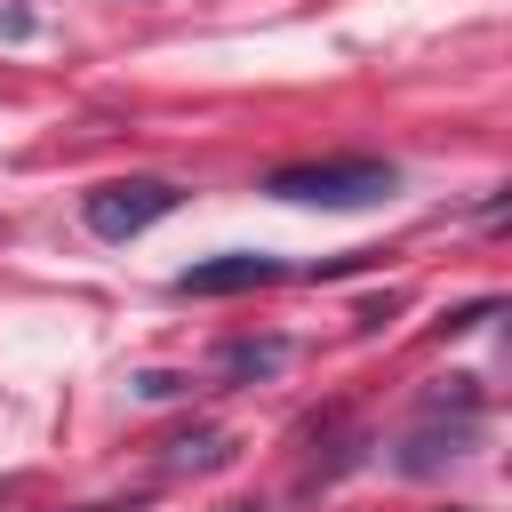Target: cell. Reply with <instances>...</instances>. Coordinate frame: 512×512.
I'll return each mask as SVG.
<instances>
[{
  "instance_id": "1",
  "label": "cell",
  "mask_w": 512,
  "mask_h": 512,
  "mask_svg": "<svg viewBox=\"0 0 512 512\" xmlns=\"http://www.w3.org/2000/svg\"><path fill=\"white\" fill-rule=\"evenodd\" d=\"M392 184H400L392 160H296L264 176V192L288 208H376L392 200Z\"/></svg>"
},
{
  "instance_id": "2",
  "label": "cell",
  "mask_w": 512,
  "mask_h": 512,
  "mask_svg": "<svg viewBox=\"0 0 512 512\" xmlns=\"http://www.w3.org/2000/svg\"><path fill=\"white\" fill-rule=\"evenodd\" d=\"M176 184L168 176H112V184H96L88 200H80V224L96 232V240H136V232H152L160 216H176Z\"/></svg>"
},
{
  "instance_id": "3",
  "label": "cell",
  "mask_w": 512,
  "mask_h": 512,
  "mask_svg": "<svg viewBox=\"0 0 512 512\" xmlns=\"http://www.w3.org/2000/svg\"><path fill=\"white\" fill-rule=\"evenodd\" d=\"M280 280V256H256V248H224L208 264H184L176 272V296H240V288H264Z\"/></svg>"
},
{
  "instance_id": "4",
  "label": "cell",
  "mask_w": 512,
  "mask_h": 512,
  "mask_svg": "<svg viewBox=\"0 0 512 512\" xmlns=\"http://www.w3.org/2000/svg\"><path fill=\"white\" fill-rule=\"evenodd\" d=\"M288 368V336H224L216 344V384H256Z\"/></svg>"
},
{
  "instance_id": "5",
  "label": "cell",
  "mask_w": 512,
  "mask_h": 512,
  "mask_svg": "<svg viewBox=\"0 0 512 512\" xmlns=\"http://www.w3.org/2000/svg\"><path fill=\"white\" fill-rule=\"evenodd\" d=\"M224 456H232V440H224V432H208V424L168 440V472H208V464H224Z\"/></svg>"
},
{
  "instance_id": "6",
  "label": "cell",
  "mask_w": 512,
  "mask_h": 512,
  "mask_svg": "<svg viewBox=\"0 0 512 512\" xmlns=\"http://www.w3.org/2000/svg\"><path fill=\"white\" fill-rule=\"evenodd\" d=\"M224 512H256V504H224Z\"/></svg>"
}]
</instances>
